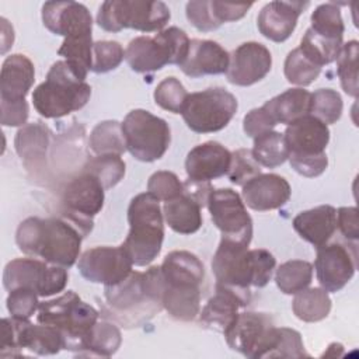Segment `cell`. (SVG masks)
I'll use <instances>...</instances> for the list:
<instances>
[{
    "label": "cell",
    "instance_id": "6da1fadb",
    "mask_svg": "<svg viewBox=\"0 0 359 359\" xmlns=\"http://www.w3.org/2000/svg\"><path fill=\"white\" fill-rule=\"evenodd\" d=\"M81 231L66 217H28L15 233V243L25 255L50 265L70 268L80 254Z\"/></svg>",
    "mask_w": 359,
    "mask_h": 359
},
{
    "label": "cell",
    "instance_id": "7a4b0ae2",
    "mask_svg": "<svg viewBox=\"0 0 359 359\" xmlns=\"http://www.w3.org/2000/svg\"><path fill=\"white\" fill-rule=\"evenodd\" d=\"M163 278L160 266L132 273L118 285L105 286L109 317L125 327H139L163 309Z\"/></svg>",
    "mask_w": 359,
    "mask_h": 359
},
{
    "label": "cell",
    "instance_id": "3957f363",
    "mask_svg": "<svg viewBox=\"0 0 359 359\" xmlns=\"http://www.w3.org/2000/svg\"><path fill=\"white\" fill-rule=\"evenodd\" d=\"M163 309L181 321L194 320L201 310V286L205 268L189 251H171L161 266Z\"/></svg>",
    "mask_w": 359,
    "mask_h": 359
},
{
    "label": "cell",
    "instance_id": "277c9868",
    "mask_svg": "<svg viewBox=\"0 0 359 359\" xmlns=\"http://www.w3.org/2000/svg\"><path fill=\"white\" fill-rule=\"evenodd\" d=\"M275 266L276 259L268 250H248V245L224 237L212 259L216 283L236 290L264 287L271 280Z\"/></svg>",
    "mask_w": 359,
    "mask_h": 359
},
{
    "label": "cell",
    "instance_id": "5b68a950",
    "mask_svg": "<svg viewBox=\"0 0 359 359\" xmlns=\"http://www.w3.org/2000/svg\"><path fill=\"white\" fill-rule=\"evenodd\" d=\"M160 201L150 192L136 195L128 208L129 233L122 247L133 265H149L161 251L164 240V222Z\"/></svg>",
    "mask_w": 359,
    "mask_h": 359
},
{
    "label": "cell",
    "instance_id": "8992f818",
    "mask_svg": "<svg viewBox=\"0 0 359 359\" xmlns=\"http://www.w3.org/2000/svg\"><path fill=\"white\" fill-rule=\"evenodd\" d=\"M98 311L83 302L73 290L39 304L36 321L60 331L65 349L83 352L87 338L98 321Z\"/></svg>",
    "mask_w": 359,
    "mask_h": 359
},
{
    "label": "cell",
    "instance_id": "52a82bcc",
    "mask_svg": "<svg viewBox=\"0 0 359 359\" xmlns=\"http://www.w3.org/2000/svg\"><path fill=\"white\" fill-rule=\"evenodd\" d=\"M91 97V87L80 80L66 60L52 65L43 83L32 93L36 112L45 118H60L81 109Z\"/></svg>",
    "mask_w": 359,
    "mask_h": 359
},
{
    "label": "cell",
    "instance_id": "ba28073f",
    "mask_svg": "<svg viewBox=\"0 0 359 359\" xmlns=\"http://www.w3.org/2000/svg\"><path fill=\"white\" fill-rule=\"evenodd\" d=\"M189 49V38L178 27H170L154 36H137L125 50V59L137 73L156 72L165 65H181Z\"/></svg>",
    "mask_w": 359,
    "mask_h": 359
},
{
    "label": "cell",
    "instance_id": "9c48e42d",
    "mask_svg": "<svg viewBox=\"0 0 359 359\" xmlns=\"http://www.w3.org/2000/svg\"><path fill=\"white\" fill-rule=\"evenodd\" d=\"M170 8L163 1L108 0L97 14V24L108 32L132 28L142 32L163 31L170 21Z\"/></svg>",
    "mask_w": 359,
    "mask_h": 359
},
{
    "label": "cell",
    "instance_id": "30bf717a",
    "mask_svg": "<svg viewBox=\"0 0 359 359\" xmlns=\"http://www.w3.org/2000/svg\"><path fill=\"white\" fill-rule=\"evenodd\" d=\"M126 150L139 161L161 158L171 142L168 123L146 109L130 111L121 123Z\"/></svg>",
    "mask_w": 359,
    "mask_h": 359
},
{
    "label": "cell",
    "instance_id": "8fae6325",
    "mask_svg": "<svg viewBox=\"0 0 359 359\" xmlns=\"http://www.w3.org/2000/svg\"><path fill=\"white\" fill-rule=\"evenodd\" d=\"M237 98L222 87L188 94L181 115L187 126L196 133L219 132L237 112Z\"/></svg>",
    "mask_w": 359,
    "mask_h": 359
},
{
    "label": "cell",
    "instance_id": "7c38bea8",
    "mask_svg": "<svg viewBox=\"0 0 359 359\" xmlns=\"http://www.w3.org/2000/svg\"><path fill=\"white\" fill-rule=\"evenodd\" d=\"M66 268L50 265L38 258H15L4 266L3 286L7 292L17 287L34 290L41 297L59 293L67 283Z\"/></svg>",
    "mask_w": 359,
    "mask_h": 359
},
{
    "label": "cell",
    "instance_id": "4fadbf2b",
    "mask_svg": "<svg viewBox=\"0 0 359 359\" xmlns=\"http://www.w3.org/2000/svg\"><path fill=\"white\" fill-rule=\"evenodd\" d=\"M227 345L247 358H266L275 337L273 320L265 313H238L231 325L223 332Z\"/></svg>",
    "mask_w": 359,
    "mask_h": 359
},
{
    "label": "cell",
    "instance_id": "5bb4252c",
    "mask_svg": "<svg viewBox=\"0 0 359 359\" xmlns=\"http://www.w3.org/2000/svg\"><path fill=\"white\" fill-rule=\"evenodd\" d=\"M104 191L102 184L84 171L63 189L62 216L70 220L84 237L93 230V216L104 206Z\"/></svg>",
    "mask_w": 359,
    "mask_h": 359
},
{
    "label": "cell",
    "instance_id": "9a60e30c",
    "mask_svg": "<svg viewBox=\"0 0 359 359\" xmlns=\"http://www.w3.org/2000/svg\"><path fill=\"white\" fill-rule=\"evenodd\" d=\"M208 208L213 223L222 231V237L250 245L252 238V220L247 213L241 196L231 188L213 189Z\"/></svg>",
    "mask_w": 359,
    "mask_h": 359
},
{
    "label": "cell",
    "instance_id": "2e32d148",
    "mask_svg": "<svg viewBox=\"0 0 359 359\" xmlns=\"http://www.w3.org/2000/svg\"><path fill=\"white\" fill-rule=\"evenodd\" d=\"M133 262L121 247H94L81 254L77 268L84 279L104 286L118 285L132 273Z\"/></svg>",
    "mask_w": 359,
    "mask_h": 359
},
{
    "label": "cell",
    "instance_id": "e0dca14e",
    "mask_svg": "<svg viewBox=\"0 0 359 359\" xmlns=\"http://www.w3.org/2000/svg\"><path fill=\"white\" fill-rule=\"evenodd\" d=\"M317 279L327 292H339L353 276L356 251L341 243L324 244L317 248L314 262Z\"/></svg>",
    "mask_w": 359,
    "mask_h": 359
},
{
    "label": "cell",
    "instance_id": "ac0fdd59",
    "mask_svg": "<svg viewBox=\"0 0 359 359\" xmlns=\"http://www.w3.org/2000/svg\"><path fill=\"white\" fill-rule=\"evenodd\" d=\"M272 67L269 49L259 42H244L230 55L226 72L231 84L247 87L262 80Z\"/></svg>",
    "mask_w": 359,
    "mask_h": 359
},
{
    "label": "cell",
    "instance_id": "d6986e66",
    "mask_svg": "<svg viewBox=\"0 0 359 359\" xmlns=\"http://www.w3.org/2000/svg\"><path fill=\"white\" fill-rule=\"evenodd\" d=\"M43 25L65 38L91 35L93 18L87 7L76 1H46L42 7Z\"/></svg>",
    "mask_w": 359,
    "mask_h": 359
},
{
    "label": "cell",
    "instance_id": "ffe728a7",
    "mask_svg": "<svg viewBox=\"0 0 359 359\" xmlns=\"http://www.w3.org/2000/svg\"><path fill=\"white\" fill-rule=\"evenodd\" d=\"M283 136L289 156H318L325 153L330 142V129L324 122L309 114L289 123Z\"/></svg>",
    "mask_w": 359,
    "mask_h": 359
},
{
    "label": "cell",
    "instance_id": "44dd1931",
    "mask_svg": "<svg viewBox=\"0 0 359 359\" xmlns=\"http://www.w3.org/2000/svg\"><path fill=\"white\" fill-rule=\"evenodd\" d=\"M250 300V290H236L216 283V293L199 313V321L210 330L224 332L236 320L238 309L245 307Z\"/></svg>",
    "mask_w": 359,
    "mask_h": 359
},
{
    "label": "cell",
    "instance_id": "7402d4cb",
    "mask_svg": "<svg viewBox=\"0 0 359 359\" xmlns=\"http://www.w3.org/2000/svg\"><path fill=\"white\" fill-rule=\"evenodd\" d=\"M307 6L309 1H271L265 4L257 18L259 32L273 42L286 41Z\"/></svg>",
    "mask_w": 359,
    "mask_h": 359
},
{
    "label": "cell",
    "instance_id": "603a6c76",
    "mask_svg": "<svg viewBox=\"0 0 359 359\" xmlns=\"http://www.w3.org/2000/svg\"><path fill=\"white\" fill-rule=\"evenodd\" d=\"M231 153L217 142L195 146L187 156L185 171L189 180L210 181L229 172Z\"/></svg>",
    "mask_w": 359,
    "mask_h": 359
},
{
    "label": "cell",
    "instance_id": "cb8c5ba5",
    "mask_svg": "<svg viewBox=\"0 0 359 359\" xmlns=\"http://www.w3.org/2000/svg\"><path fill=\"white\" fill-rule=\"evenodd\" d=\"M289 182L278 174H259L243 185V202L254 210L265 212L283 206L290 198Z\"/></svg>",
    "mask_w": 359,
    "mask_h": 359
},
{
    "label": "cell",
    "instance_id": "d4e9b609",
    "mask_svg": "<svg viewBox=\"0 0 359 359\" xmlns=\"http://www.w3.org/2000/svg\"><path fill=\"white\" fill-rule=\"evenodd\" d=\"M230 55L215 41L192 39L187 57L180 65V69L187 76L196 79L206 74H222L227 72Z\"/></svg>",
    "mask_w": 359,
    "mask_h": 359
},
{
    "label": "cell",
    "instance_id": "484cf974",
    "mask_svg": "<svg viewBox=\"0 0 359 359\" xmlns=\"http://www.w3.org/2000/svg\"><path fill=\"white\" fill-rule=\"evenodd\" d=\"M34 80L35 69L25 55L6 57L0 73V102L24 101Z\"/></svg>",
    "mask_w": 359,
    "mask_h": 359
},
{
    "label": "cell",
    "instance_id": "4316f807",
    "mask_svg": "<svg viewBox=\"0 0 359 359\" xmlns=\"http://www.w3.org/2000/svg\"><path fill=\"white\" fill-rule=\"evenodd\" d=\"M292 224L303 240L318 248L327 244L337 230V210L331 205H320L300 212Z\"/></svg>",
    "mask_w": 359,
    "mask_h": 359
},
{
    "label": "cell",
    "instance_id": "83f0119b",
    "mask_svg": "<svg viewBox=\"0 0 359 359\" xmlns=\"http://www.w3.org/2000/svg\"><path fill=\"white\" fill-rule=\"evenodd\" d=\"M311 93L296 87L271 98L262 107L268 111L275 123L289 125L293 121L310 114Z\"/></svg>",
    "mask_w": 359,
    "mask_h": 359
},
{
    "label": "cell",
    "instance_id": "f1b7e54d",
    "mask_svg": "<svg viewBox=\"0 0 359 359\" xmlns=\"http://www.w3.org/2000/svg\"><path fill=\"white\" fill-rule=\"evenodd\" d=\"M201 209L202 206L196 201L182 192L180 196L164 202L163 216L175 233L192 234L202 226Z\"/></svg>",
    "mask_w": 359,
    "mask_h": 359
},
{
    "label": "cell",
    "instance_id": "f546056e",
    "mask_svg": "<svg viewBox=\"0 0 359 359\" xmlns=\"http://www.w3.org/2000/svg\"><path fill=\"white\" fill-rule=\"evenodd\" d=\"M50 130L36 122L22 126L15 135V151L27 167L38 165L45 160L49 146Z\"/></svg>",
    "mask_w": 359,
    "mask_h": 359
},
{
    "label": "cell",
    "instance_id": "4dcf8cb0",
    "mask_svg": "<svg viewBox=\"0 0 359 359\" xmlns=\"http://www.w3.org/2000/svg\"><path fill=\"white\" fill-rule=\"evenodd\" d=\"M292 309L294 316L306 323H317L324 320L331 310V299L323 287L303 289L296 293Z\"/></svg>",
    "mask_w": 359,
    "mask_h": 359
},
{
    "label": "cell",
    "instance_id": "1f68e13d",
    "mask_svg": "<svg viewBox=\"0 0 359 359\" xmlns=\"http://www.w3.org/2000/svg\"><path fill=\"white\" fill-rule=\"evenodd\" d=\"M93 38L91 35L65 38L57 53L66 59V63L74 74L86 81L88 70L93 65Z\"/></svg>",
    "mask_w": 359,
    "mask_h": 359
},
{
    "label": "cell",
    "instance_id": "d6a6232c",
    "mask_svg": "<svg viewBox=\"0 0 359 359\" xmlns=\"http://www.w3.org/2000/svg\"><path fill=\"white\" fill-rule=\"evenodd\" d=\"M252 156L259 165L275 168L283 164L289 157V149L283 133L269 130L254 139Z\"/></svg>",
    "mask_w": 359,
    "mask_h": 359
},
{
    "label": "cell",
    "instance_id": "836d02e7",
    "mask_svg": "<svg viewBox=\"0 0 359 359\" xmlns=\"http://www.w3.org/2000/svg\"><path fill=\"white\" fill-rule=\"evenodd\" d=\"M313 279V265L309 261L292 259L278 266L275 282L285 294H296L309 287Z\"/></svg>",
    "mask_w": 359,
    "mask_h": 359
},
{
    "label": "cell",
    "instance_id": "e575fe53",
    "mask_svg": "<svg viewBox=\"0 0 359 359\" xmlns=\"http://www.w3.org/2000/svg\"><path fill=\"white\" fill-rule=\"evenodd\" d=\"M121 342V331L115 324L108 321H97L80 355L109 358L118 351Z\"/></svg>",
    "mask_w": 359,
    "mask_h": 359
},
{
    "label": "cell",
    "instance_id": "d590c367",
    "mask_svg": "<svg viewBox=\"0 0 359 359\" xmlns=\"http://www.w3.org/2000/svg\"><path fill=\"white\" fill-rule=\"evenodd\" d=\"M90 149L97 154L121 156L126 150L122 126L116 121L100 122L90 135Z\"/></svg>",
    "mask_w": 359,
    "mask_h": 359
},
{
    "label": "cell",
    "instance_id": "8d00e7d4",
    "mask_svg": "<svg viewBox=\"0 0 359 359\" xmlns=\"http://www.w3.org/2000/svg\"><path fill=\"white\" fill-rule=\"evenodd\" d=\"M342 45V39L325 38L309 28L302 38L299 48L314 65L323 67L324 65H330L337 60Z\"/></svg>",
    "mask_w": 359,
    "mask_h": 359
},
{
    "label": "cell",
    "instance_id": "74e56055",
    "mask_svg": "<svg viewBox=\"0 0 359 359\" xmlns=\"http://www.w3.org/2000/svg\"><path fill=\"white\" fill-rule=\"evenodd\" d=\"M83 171L94 175L102 184L104 189H109L123 178L125 161L116 154H100L90 158Z\"/></svg>",
    "mask_w": 359,
    "mask_h": 359
},
{
    "label": "cell",
    "instance_id": "f35d334b",
    "mask_svg": "<svg viewBox=\"0 0 359 359\" xmlns=\"http://www.w3.org/2000/svg\"><path fill=\"white\" fill-rule=\"evenodd\" d=\"M337 73L342 90L356 98L358 97V41L352 39L342 45L337 57Z\"/></svg>",
    "mask_w": 359,
    "mask_h": 359
},
{
    "label": "cell",
    "instance_id": "ab89813d",
    "mask_svg": "<svg viewBox=\"0 0 359 359\" xmlns=\"http://www.w3.org/2000/svg\"><path fill=\"white\" fill-rule=\"evenodd\" d=\"M310 28L321 36L331 39H342L345 25L341 17L339 7L335 3L320 4L311 14Z\"/></svg>",
    "mask_w": 359,
    "mask_h": 359
},
{
    "label": "cell",
    "instance_id": "60d3db41",
    "mask_svg": "<svg viewBox=\"0 0 359 359\" xmlns=\"http://www.w3.org/2000/svg\"><path fill=\"white\" fill-rule=\"evenodd\" d=\"M285 77L290 84L299 87L310 86L320 74L321 67L314 65L302 50L300 48L289 52L285 60Z\"/></svg>",
    "mask_w": 359,
    "mask_h": 359
},
{
    "label": "cell",
    "instance_id": "b9f144b4",
    "mask_svg": "<svg viewBox=\"0 0 359 359\" xmlns=\"http://www.w3.org/2000/svg\"><path fill=\"white\" fill-rule=\"evenodd\" d=\"M342 98L332 88H320L311 94L310 115L316 116L325 125L335 123L342 114Z\"/></svg>",
    "mask_w": 359,
    "mask_h": 359
},
{
    "label": "cell",
    "instance_id": "7bdbcfd3",
    "mask_svg": "<svg viewBox=\"0 0 359 359\" xmlns=\"http://www.w3.org/2000/svg\"><path fill=\"white\" fill-rule=\"evenodd\" d=\"M188 93L182 83L175 77L161 80L154 90V101L163 109L172 114H181Z\"/></svg>",
    "mask_w": 359,
    "mask_h": 359
},
{
    "label": "cell",
    "instance_id": "ee69618b",
    "mask_svg": "<svg viewBox=\"0 0 359 359\" xmlns=\"http://www.w3.org/2000/svg\"><path fill=\"white\" fill-rule=\"evenodd\" d=\"M125 57V50L116 41H98L93 45L91 70L95 73H107L116 69Z\"/></svg>",
    "mask_w": 359,
    "mask_h": 359
},
{
    "label": "cell",
    "instance_id": "f6af8a7d",
    "mask_svg": "<svg viewBox=\"0 0 359 359\" xmlns=\"http://www.w3.org/2000/svg\"><path fill=\"white\" fill-rule=\"evenodd\" d=\"M261 174V165L248 149H238L231 153V163L227 172L229 180L236 185H244Z\"/></svg>",
    "mask_w": 359,
    "mask_h": 359
},
{
    "label": "cell",
    "instance_id": "bcb514c9",
    "mask_svg": "<svg viewBox=\"0 0 359 359\" xmlns=\"http://www.w3.org/2000/svg\"><path fill=\"white\" fill-rule=\"evenodd\" d=\"M309 356L304 351L302 335L292 328L276 327V337L266 358H304Z\"/></svg>",
    "mask_w": 359,
    "mask_h": 359
},
{
    "label": "cell",
    "instance_id": "7dc6e473",
    "mask_svg": "<svg viewBox=\"0 0 359 359\" xmlns=\"http://www.w3.org/2000/svg\"><path fill=\"white\" fill-rule=\"evenodd\" d=\"M147 192L158 201H171L184 192V185L171 171H157L147 181Z\"/></svg>",
    "mask_w": 359,
    "mask_h": 359
},
{
    "label": "cell",
    "instance_id": "c3c4849f",
    "mask_svg": "<svg viewBox=\"0 0 359 359\" xmlns=\"http://www.w3.org/2000/svg\"><path fill=\"white\" fill-rule=\"evenodd\" d=\"M38 294L27 287H17L8 292L7 296V310L11 317L28 320L39 307Z\"/></svg>",
    "mask_w": 359,
    "mask_h": 359
},
{
    "label": "cell",
    "instance_id": "681fc988",
    "mask_svg": "<svg viewBox=\"0 0 359 359\" xmlns=\"http://www.w3.org/2000/svg\"><path fill=\"white\" fill-rule=\"evenodd\" d=\"M187 18L196 29L202 32L215 31L222 25L216 20L212 10V4L208 0L187 3Z\"/></svg>",
    "mask_w": 359,
    "mask_h": 359
},
{
    "label": "cell",
    "instance_id": "f907efd6",
    "mask_svg": "<svg viewBox=\"0 0 359 359\" xmlns=\"http://www.w3.org/2000/svg\"><path fill=\"white\" fill-rule=\"evenodd\" d=\"M275 126H276L275 121L271 118V115L268 114V111L264 107L251 109L244 116V122H243L244 132L250 137H254V139L261 136L262 133L272 130Z\"/></svg>",
    "mask_w": 359,
    "mask_h": 359
},
{
    "label": "cell",
    "instance_id": "816d5d0a",
    "mask_svg": "<svg viewBox=\"0 0 359 359\" xmlns=\"http://www.w3.org/2000/svg\"><path fill=\"white\" fill-rule=\"evenodd\" d=\"M287 158L292 168L300 175L307 178H314L321 175L328 165V158L325 153L318 156H304V157L289 156Z\"/></svg>",
    "mask_w": 359,
    "mask_h": 359
},
{
    "label": "cell",
    "instance_id": "f5cc1de1",
    "mask_svg": "<svg viewBox=\"0 0 359 359\" xmlns=\"http://www.w3.org/2000/svg\"><path fill=\"white\" fill-rule=\"evenodd\" d=\"M337 227L346 240L356 241L359 237L358 209L355 206L339 208L337 210Z\"/></svg>",
    "mask_w": 359,
    "mask_h": 359
},
{
    "label": "cell",
    "instance_id": "db71d44e",
    "mask_svg": "<svg viewBox=\"0 0 359 359\" xmlns=\"http://www.w3.org/2000/svg\"><path fill=\"white\" fill-rule=\"evenodd\" d=\"M212 10L216 17V20L223 24L229 21H237L243 18L247 11L252 7V3L248 4H234V3H224V1H216L212 0Z\"/></svg>",
    "mask_w": 359,
    "mask_h": 359
},
{
    "label": "cell",
    "instance_id": "11a10c76",
    "mask_svg": "<svg viewBox=\"0 0 359 359\" xmlns=\"http://www.w3.org/2000/svg\"><path fill=\"white\" fill-rule=\"evenodd\" d=\"M1 107V125L4 126H21L28 119L27 101L18 102H0Z\"/></svg>",
    "mask_w": 359,
    "mask_h": 359
},
{
    "label": "cell",
    "instance_id": "9f6ffc18",
    "mask_svg": "<svg viewBox=\"0 0 359 359\" xmlns=\"http://www.w3.org/2000/svg\"><path fill=\"white\" fill-rule=\"evenodd\" d=\"M184 194L196 201L202 208L208 205L209 196L213 191L212 185L209 181H194V180H187L184 184Z\"/></svg>",
    "mask_w": 359,
    "mask_h": 359
}]
</instances>
